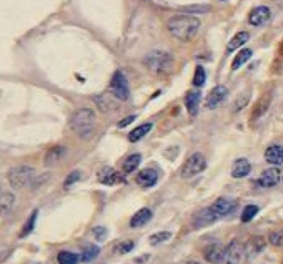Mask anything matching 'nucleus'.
Returning <instances> with one entry per match:
<instances>
[{"instance_id":"f257e3e1","label":"nucleus","mask_w":283,"mask_h":264,"mask_svg":"<svg viewBox=\"0 0 283 264\" xmlns=\"http://www.w3.org/2000/svg\"><path fill=\"white\" fill-rule=\"evenodd\" d=\"M200 25L202 22L197 19L195 15L189 14H180V15H173L170 17L167 22V29L170 35L173 38H177L178 42H190L197 37Z\"/></svg>"},{"instance_id":"f03ea898","label":"nucleus","mask_w":283,"mask_h":264,"mask_svg":"<svg viewBox=\"0 0 283 264\" xmlns=\"http://www.w3.org/2000/svg\"><path fill=\"white\" fill-rule=\"evenodd\" d=\"M97 125V115L90 108H78L70 118V128L80 138H90Z\"/></svg>"},{"instance_id":"7ed1b4c3","label":"nucleus","mask_w":283,"mask_h":264,"mask_svg":"<svg viewBox=\"0 0 283 264\" xmlns=\"http://www.w3.org/2000/svg\"><path fill=\"white\" fill-rule=\"evenodd\" d=\"M143 65H145V68L149 70L150 73L162 77V75H168L173 70L175 59H173V55L168 54V52L152 50L143 57Z\"/></svg>"},{"instance_id":"20e7f679","label":"nucleus","mask_w":283,"mask_h":264,"mask_svg":"<svg viewBox=\"0 0 283 264\" xmlns=\"http://www.w3.org/2000/svg\"><path fill=\"white\" fill-rule=\"evenodd\" d=\"M7 179L14 190H22L25 186H30L33 179H35V170L27 165L14 166V168L8 170Z\"/></svg>"},{"instance_id":"39448f33","label":"nucleus","mask_w":283,"mask_h":264,"mask_svg":"<svg viewBox=\"0 0 283 264\" xmlns=\"http://www.w3.org/2000/svg\"><path fill=\"white\" fill-rule=\"evenodd\" d=\"M207 168V160L202 153H193L191 156L187 158V161L184 163L180 170V176L184 179H189V178H193L202 173L203 170Z\"/></svg>"},{"instance_id":"423d86ee","label":"nucleus","mask_w":283,"mask_h":264,"mask_svg":"<svg viewBox=\"0 0 283 264\" xmlns=\"http://www.w3.org/2000/svg\"><path fill=\"white\" fill-rule=\"evenodd\" d=\"M110 91L112 95H115L120 102H125V100L130 98V88H128V80L120 70H117L112 77L110 82Z\"/></svg>"},{"instance_id":"0eeeda50","label":"nucleus","mask_w":283,"mask_h":264,"mask_svg":"<svg viewBox=\"0 0 283 264\" xmlns=\"http://www.w3.org/2000/svg\"><path fill=\"white\" fill-rule=\"evenodd\" d=\"M238 208V201L233 200V198H219L215 200L210 206V209L215 213L217 218H226L230 214H233Z\"/></svg>"},{"instance_id":"6e6552de","label":"nucleus","mask_w":283,"mask_h":264,"mask_svg":"<svg viewBox=\"0 0 283 264\" xmlns=\"http://www.w3.org/2000/svg\"><path fill=\"white\" fill-rule=\"evenodd\" d=\"M243 256H245V244L238 239H233L232 243L225 248L223 263L225 264H240Z\"/></svg>"},{"instance_id":"1a4fd4ad","label":"nucleus","mask_w":283,"mask_h":264,"mask_svg":"<svg viewBox=\"0 0 283 264\" xmlns=\"http://www.w3.org/2000/svg\"><path fill=\"white\" fill-rule=\"evenodd\" d=\"M226 96H228V90H226V87H223V85L213 87L210 90V93H208L207 98H205V108L207 110L219 108L220 105L226 100Z\"/></svg>"},{"instance_id":"9d476101","label":"nucleus","mask_w":283,"mask_h":264,"mask_svg":"<svg viewBox=\"0 0 283 264\" xmlns=\"http://www.w3.org/2000/svg\"><path fill=\"white\" fill-rule=\"evenodd\" d=\"M270 17H272V12H270L268 7H265V5L255 7L253 10L248 14V24L253 25V27H260V25L267 24L270 20Z\"/></svg>"},{"instance_id":"9b49d317","label":"nucleus","mask_w":283,"mask_h":264,"mask_svg":"<svg viewBox=\"0 0 283 264\" xmlns=\"http://www.w3.org/2000/svg\"><path fill=\"white\" fill-rule=\"evenodd\" d=\"M203 256L210 264H219L223 263V256H225V246L220 243H212L208 244L205 251H203Z\"/></svg>"},{"instance_id":"f8f14e48","label":"nucleus","mask_w":283,"mask_h":264,"mask_svg":"<svg viewBox=\"0 0 283 264\" xmlns=\"http://www.w3.org/2000/svg\"><path fill=\"white\" fill-rule=\"evenodd\" d=\"M263 249H265V239L260 236H253V237H250L245 244V256H247V259H253L258 256Z\"/></svg>"},{"instance_id":"ddd939ff","label":"nucleus","mask_w":283,"mask_h":264,"mask_svg":"<svg viewBox=\"0 0 283 264\" xmlns=\"http://www.w3.org/2000/svg\"><path fill=\"white\" fill-rule=\"evenodd\" d=\"M158 181V173L152 168H143L142 171H138L137 175V184L142 188H152L154 184Z\"/></svg>"},{"instance_id":"4468645a","label":"nucleus","mask_w":283,"mask_h":264,"mask_svg":"<svg viewBox=\"0 0 283 264\" xmlns=\"http://www.w3.org/2000/svg\"><path fill=\"white\" fill-rule=\"evenodd\" d=\"M95 103L98 105V108L102 112H117V108L120 107V100L115 95H100L95 98Z\"/></svg>"},{"instance_id":"2eb2a0df","label":"nucleus","mask_w":283,"mask_h":264,"mask_svg":"<svg viewBox=\"0 0 283 264\" xmlns=\"http://www.w3.org/2000/svg\"><path fill=\"white\" fill-rule=\"evenodd\" d=\"M278 181H280V171H278V168H267L258 178V184L262 188H273Z\"/></svg>"},{"instance_id":"dca6fc26","label":"nucleus","mask_w":283,"mask_h":264,"mask_svg":"<svg viewBox=\"0 0 283 264\" xmlns=\"http://www.w3.org/2000/svg\"><path fill=\"white\" fill-rule=\"evenodd\" d=\"M97 178H98V181L102 184H105V186H112V184L122 181L120 173H117V171L113 168H110V166H105V168L100 170Z\"/></svg>"},{"instance_id":"f3484780","label":"nucleus","mask_w":283,"mask_h":264,"mask_svg":"<svg viewBox=\"0 0 283 264\" xmlns=\"http://www.w3.org/2000/svg\"><path fill=\"white\" fill-rule=\"evenodd\" d=\"M265 160L273 166L283 165V147H280V145H270L265 149Z\"/></svg>"},{"instance_id":"a211bd4d","label":"nucleus","mask_w":283,"mask_h":264,"mask_svg":"<svg viewBox=\"0 0 283 264\" xmlns=\"http://www.w3.org/2000/svg\"><path fill=\"white\" fill-rule=\"evenodd\" d=\"M65 155H67V148L62 147V145H57V147L50 148L49 151H47L45 158H43V163H45V166H54L62 160Z\"/></svg>"},{"instance_id":"6ab92c4d","label":"nucleus","mask_w":283,"mask_h":264,"mask_svg":"<svg viewBox=\"0 0 283 264\" xmlns=\"http://www.w3.org/2000/svg\"><path fill=\"white\" fill-rule=\"evenodd\" d=\"M217 219H219V218L215 216V213H213L210 208H207V209L198 211V213L195 214L193 224H195V228H203V226H208V224L215 223Z\"/></svg>"},{"instance_id":"aec40b11","label":"nucleus","mask_w":283,"mask_h":264,"mask_svg":"<svg viewBox=\"0 0 283 264\" xmlns=\"http://www.w3.org/2000/svg\"><path fill=\"white\" fill-rule=\"evenodd\" d=\"M250 171H252V165H250V161L245 160V158H238L232 166V176L235 179L245 178V176H248Z\"/></svg>"},{"instance_id":"412c9836","label":"nucleus","mask_w":283,"mask_h":264,"mask_svg":"<svg viewBox=\"0 0 283 264\" xmlns=\"http://www.w3.org/2000/svg\"><path fill=\"white\" fill-rule=\"evenodd\" d=\"M152 219V211L149 208H142L133 214L130 219V226L132 228H140L143 224H147Z\"/></svg>"},{"instance_id":"4be33fe9","label":"nucleus","mask_w":283,"mask_h":264,"mask_svg":"<svg viewBox=\"0 0 283 264\" xmlns=\"http://www.w3.org/2000/svg\"><path fill=\"white\" fill-rule=\"evenodd\" d=\"M15 205V195L12 191H2L0 193V216L7 214Z\"/></svg>"},{"instance_id":"5701e85b","label":"nucleus","mask_w":283,"mask_h":264,"mask_svg":"<svg viewBox=\"0 0 283 264\" xmlns=\"http://www.w3.org/2000/svg\"><path fill=\"white\" fill-rule=\"evenodd\" d=\"M200 91H190L185 96V107L189 110L190 115H197L198 112V105H200Z\"/></svg>"},{"instance_id":"b1692460","label":"nucleus","mask_w":283,"mask_h":264,"mask_svg":"<svg viewBox=\"0 0 283 264\" xmlns=\"http://www.w3.org/2000/svg\"><path fill=\"white\" fill-rule=\"evenodd\" d=\"M270 102H272V96H270V95H263L262 98H260V102L255 105L253 113H252L250 120L253 121V120H256V118H260L262 115H265V113H267V110H268V107H270Z\"/></svg>"},{"instance_id":"393cba45","label":"nucleus","mask_w":283,"mask_h":264,"mask_svg":"<svg viewBox=\"0 0 283 264\" xmlns=\"http://www.w3.org/2000/svg\"><path fill=\"white\" fill-rule=\"evenodd\" d=\"M248 38H250V35H248V32H238L235 37L232 38V40L228 42V45H226V52H235L238 50L240 47H243L245 43L248 42Z\"/></svg>"},{"instance_id":"a878e982","label":"nucleus","mask_w":283,"mask_h":264,"mask_svg":"<svg viewBox=\"0 0 283 264\" xmlns=\"http://www.w3.org/2000/svg\"><path fill=\"white\" fill-rule=\"evenodd\" d=\"M150 130H152V123H143V125H138L133 131H130L128 140H130V142H132V143L138 142V140H142L143 136L149 133Z\"/></svg>"},{"instance_id":"bb28decb","label":"nucleus","mask_w":283,"mask_h":264,"mask_svg":"<svg viewBox=\"0 0 283 264\" xmlns=\"http://www.w3.org/2000/svg\"><path fill=\"white\" fill-rule=\"evenodd\" d=\"M253 52L250 50V48H243V50H240L237 54V57L233 59V63H232V70H238L240 67H243V65L247 63L248 60H250V57Z\"/></svg>"},{"instance_id":"cd10ccee","label":"nucleus","mask_w":283,"mask_h":264,"mask_svg":"<svg viewBox=\"0 0 283 264\" xmlns=\"http://www.w3.org/2000/svg\"><path fill=\"white\" fill-rule=\"evenodd\" d=\"M100 254V248L98 246H95V244H87L84 251H82V254H80V261H84V263H90V261H94L95 258H97Z\"/></svg>"},{"instance_id":"c85d7f7f","label":"nucleus","mask_w":283,"mask_h":264,"mask_svg":"<svg viewBox=\"0 0 283 264\" xmlns=\"http://www.w3.org/2000/svg\"><path fill=\"white\" fill-rule=\"evenodd\" d=\"M57 261H59V264H77L80 261V256L75 253H70V251H60L57 254Z\"/></svg>"},{"instance_id":"c756f323","label":"nucleus","mask_w":283,"mask_h":264,"mask_svg":"<svg viewBox=\"0 0 283 264\" xmlns=\"http://www.w3.org/2000/svg\"><path fill=\"white\" fill-rule=\"evenodd\" d=\"M142 161V156L140 155H130L127 160L124 161V173H132L138 168V165H140Z\"/></svg>"},{"instance_id":"7c9ffc66","label":"nucleus","mask_w":283,"mask_h":264,"mask_svg":"<svg viewBox=\"0 0 283 264\" xmlns=\"http://www.w3.org/2000/svg\"><path fill=\"white\" fill-rule=\"evenodd\" d=\"M170 237H172V233L170 231H158V233H154V235H150L149 241L152 246H157V244H162L165 241H168Z\"/></svg>"},{"instance_id":"2f4dec72","label":"nucleus","mask_w":283,"mask_h":264,"mask_svg":"<svg viewBox=\"0 0 283 264\" xmlns=\"http://www.w3.org/2000/svg\"><path fill=\"white\" fill-rule=\"evenodd\" d=\"M268 243L275 248L283 246V230H272L268 233Z\"/></svg>"},{"instance_id":"473e14b6","label":"nucleus","mask_w":283,"mask_h":264,"mask_svg":"<svg viewBox=\"0 0 283 264\" xmlns=\"http://www.w3.org/2000/svg\"><path fill=\"white\" fill-rule=\"evenodd\" d=\"M37 214H38V211H33V213L30 214V218L27 219V223L24 224V228H22V231H20V237H25L32 233L33 226H35V221H37Z\"/></svg>"},{"instance_id":"72a5a7b5","label":"nucleus","mask_w":283,"mask_h":264,"mask_svg":"<svg viewBox=\"0 0 283 264\" xmlns=\"http://www.w3.org/2000/svg\"><path fill=\"white\" fill-rule=\"evenodd\" d=\"M256 214H258V206L248 205V206H245V209H243V213H242V221L243 223L252 221V219H253Z\"/></svg>"},{"instance_id":"f704fd0d","label":"nucleus","mask_w":283,"mask_h":264,"mask_svg":"<svg viewBox=\"0 0 283 264\" xmlns=\"http://www.w3.org/2000/svg\"><path fill=\"white\" fill-rule=\"evenodd\" d=\"M205 82H207L205 70H203V67H197V70H195V75H193V85L195 87H202Z\"/></svg>"},{"instance_id":"c9c22d12","label":"nucleus","mask_w":283,"mask_h":264,"mask_svg":"<svg viewBox=\"0 0 283 264\" xmlns=\"http://www.w3.org/2000/svg\"><path fill=\"white\" fill-rule=\"evenodd\" d=\"M133 241H122V243H119L115 246V253L119 254H125V253H130V251L133 249Z\"/></svg>"},{"instance_id":"e433bc0d","label":"nucleus","mask_w":283,"mask_h":264,"mask_svg":"<svg viewBox=\"0 0 283 264\" xmlns=\"http://www.w3.org/2000/svg\"><path fill=\"white\" fill-rule=\"evenodd\" d=\"M92 235L95 236V239H98V241H103L107 237V230L103 226H97V228H94V231H92Z\"/></svg>"},{"instance_id":"4c0bfd02","label":"nucleus","mask_w":283,"mask_h":264,"mask_svg":"<svg viewBox=\"0 0 283 264\" xmlns=\"http://www.w3.org/2000/svg\"><path fill=\"white\" fill-rule=\"evenodd\" d=\"M78 179H80V171H72V173L68 175V178L65 179V188H68L70 184L78 181Z\"/></svg>"},{"instance_id":"58836bf2","label":"nucleus","mask_w":283,"mask_h":264,"mask_svg":"<svg viewBox=\"0 0 283 264\" xmlns=\"http://www.w3.org/2000/svg\"><path fill=\"white\" fill-rule=\"evenodd\" d=\"M47 179H49V173L42 175L40 178H37V176H35V179H33V181H32V184H30V186H32V188H38V186H40V184H42L43 181H47Z\"/></svg>"},{"instance_id":"ea45409f","label":"nucleus","mask_w":283,"mask_h":264,"mask_svg":"<svg viewBox=\"0 0 283 264\" xmlns=\"http://www.w3.org/2000/svg\"><path fill=\"white\" fill-rule=\"evenodd\" d=\"M210 10V7L208 5H202V7H185L184 8V12H191V14H193V12H208Z\"/></svg>"},{"instance_id":"a19ab883","label":"nucleus","mask_w":283,"mask_h":264,"mask_svg":"<svg viewBox=\"0 0 283 264\" xmlns=\"http://www.w3.org/2000/svg\"><path fill=\"white\" fill-rule=\"evenodd\" d=\"M132 121H135V115H130L127 118H124V120H120L119 121V128H125L127 125H130Z\"/></svg>"},{"instance_id":"79ce46f5","label":"nucleus","mask_w":283,"mask_h":264,"mask_svg":"<svg viewBox=\"0 0 283 264\" xmlns=\"http://www.w3.org/2000/svg\"><path fill=\"white\" fill-rule=\"evenodd\" d=\"M248 103V95H245V96H242L240 98V102H237L235 103V112H238V110H242L245 105Z\"/></svg>"},{"instance_id":"37998d69","label":"nucleus","mask_w":283,"mask_h":264,"mask_svg":"<svg viewBox=\"0 0 283 264\" xmlns=\"http://www.w3.org/2000/svg\"><path fill=\"white\" fill-rule=\"evenodd\" d=\"M185 264H202V263H198V261H187Z\"/></svg>"},{"instance_id":"c03bdc74","label":"nucleus","mask_w":283,"mask_h":264,"mask_svg":"<svg viewBox=\"0 0 283 264\" xmlns=\"http://www.w3.org/2000/svg\"><path fill=\"white\" fill-rule=\"evenodd\" d=\"M0 193H2V186H0Z\"/></svg>"}]
</instances>
